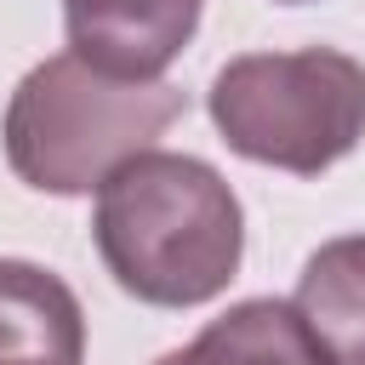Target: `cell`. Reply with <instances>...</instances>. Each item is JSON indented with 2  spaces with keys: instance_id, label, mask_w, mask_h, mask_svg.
<instances>
[{
  "instance_id": "3957f363",
  "label": "cell",
  "mask_w": 365,
  "mask_h": 365,
  "mask_svg": "<svg viewBox=\"0 0 365 365\" xmlns=\"http://www.w3.org/2000/svg\"><path fill=\"white\" fill-rule=\"evenodd\" d=\"M205 114L240 160L319 177L365 137V63L331 46L245 51L211 74Z\"/></svg>"
},
{
  "instance_id": "277c9868",
  "label": "cell",
  "mask_w": 365,
  "mask_h": 365,
  "mask_svg": "<svg viewBox=\"0 0 365 365\" xmlns=\"http://www.w3.org/2000/svg\"><path fill=\"white\" fill-rule=\"evenodd\" d=\"M205 0H63L68 51L114 80H160L200 29Z\"/></svg>"
},
{
  "instance_id": "52a82bcc",
  "label": "cell",
  "mask_w": 365,
  "mask_h": 365,
  "mask_svg": "<svg viewBox=\"0 0 365 365\" xmlns=\"http://www.w3.org/2000/svg\"><path fill=\"white\" fill-rule=\"evenodd\" d=\"M291 308L308 319L336 365H365V234L325 240L302 262Z\"/></svg>"
},
{
  "instance_id": "ba28073f",
  "label": "cell",
  "mask_w": 365,
  "mask_h": 365,
  "mask_svg": "<svg viewBox=\"0 0 365 365\" xmlns=\"http://www.w3.org/2000/svg\"><path fill=\"white\" fill-rule=\"evenodd\" d=\"M279 6H308V0H279Z\"/></svg>"
},
{
  "instance_id": "5b68a950",
  "label": "cell",
  "mask_w": 365,
  "mask_h": 365,
  "mask_svg": "<svg viewBox=\"0 0 365 365\" xmlns=\"http://www.w3.org/2000/svg\"><path fill=\"white\" fill-rule=\"evenodd\" d=\"M86 308L40 262L0 257V365H80Z\"/></svg>"
},
{
  "instance_id": "7a4b0ae2",
  "label": "cell",
  "mask_w": 365,
  "mask_h": 365,
  "mask_svg": "<svg viewBox=\"0 0 365 365\" xmlns=\"http://www.w3.org/2000/svg\"><path fill=\"white\" fill-rule=\"evenodd\" d=\"M171 120H182V91L165 80H114L74 51L34 63L0 120L6 165L17 182L80 200L120 160L154 148Z\"/></svg>"
},
{
  "instance_id": "8992f818",
  "label": "cell",
  "mask_w": 365,
  "mask_h": 365,
  "mask_svg": "<svg viewBox=\"0 0 365 365\" xmlns=\"http://www.w3.org/2000/svg\"><path fill=\"white\" fill-rule=\"evenodd\" d=\"M154 365H336L308 319L279 297H245L228 314L205 319L182 348Z\"/></svg>"
},
{
  "instance_id": "6da1fadb",
  "label": "cell",
  "mask_w": 365,
  "mask_h": 365,
  "mask_svg": "<svg viewBox=\"0 0 365 365\" xmlns=\"http://www.w3.org/2000/svg\"><path fill=\"white\" fill-rule=\"evenodd\" d=\"M91 240L114 285L148 308H200L245 257V211L200 154L143 148L97 182Z\"/></svg>"
}]
</instances>
